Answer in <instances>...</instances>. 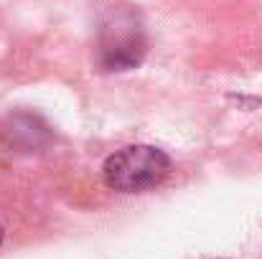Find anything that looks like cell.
I'll return each mask as SVG.
<instances>
[{
  "label": "cell",
  "mask_w": 262,
  "mask_h": 259,
  "mask_svg": "<svg viewBox=\"0 0 262 259\" xmlns=\"http://www.w3.org/2000/svg\"><path fill=\"white\" fill-rule=\"evenodd\" d=\"M0 135H3V143L8 148H15V150H41L49 145L51 140V130L49 125L36 117V114H28V112H15L10 114L3 127H0Z\"/></svg>",
  "instance_id": "3"
},
{
  "label": "cell",
  "mask_w": 262,
  "mask_h": 259,
  "mask_svg": "<svg viewBox=\"0 0 262 259\" xmlns=\"http://www.w3.org/2000/svg\"><path fill=\"white\" fill-rule=\"evenodd\" d=\"M145 51H148V38L140 15L130 8H112L99 26V38H97L99 66L104 72H130L140 66Z\"/></svg>",
  "instance_id": "1"
},
{
  "label": "cell",
  "mask_w": 262,
  "mask_h": 259,
  "mask_svg": "<svg viewBox=\"0 0 262 259\" xmlns=\"http://www.w3.org/2000/svg\"><path fill=\"white\" fill-rule=\"evenodd\" d=\"M0 244H3V226H0Z\"/></svg>",
  "instance_id": "4"
},
{
  "label": "cell",
  "mask_w": 262,
  "mask_h": 259,
  "mask_svg": "<svg viewBox=\"0 0 262 259\" xmlns=\"http://www.w3.org/2000/svg\"><path fill=\"white\" fill-rule=\"evenodd\" d=\"M171 173V158L153 145H127L104 160V183L120 193H143Z\"/></svg>",
  "instance_id": "2"
}]
</instances>
